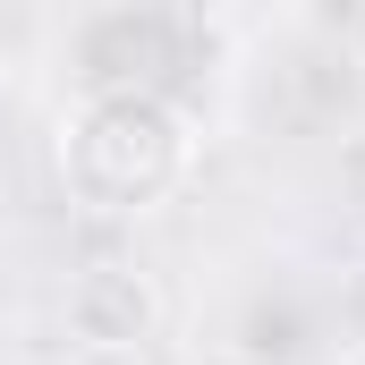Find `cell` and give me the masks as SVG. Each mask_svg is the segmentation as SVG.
I'll list each match as a JSON object with an SVG mask.
<instances>
[{
	"label": "cell",
	"instance_id": "cell-2",
	"mask_svg": "<svg viewBox=\"0 0 365 365\" xmlns=\"http://www.w3.org/2000/svg\"><path fill=\"white\" fill-rule=\"evenodd\" d=\"M68 340L93 349V357H128V349H145V340H162V280L145 272V264H86V272L68 280Z\"/></svg>",
	"mask_w": 365,
	"mask_h": 365
},
{
	"label": "cell",
	"instance_id": "cell-3",
	"mask_svg": "<svg viewBox=\"0 0 365 365\" xmlns=\"http://www.w3.org/2000/svg\"><path fill=\"white\" fill-rule=\"evenodd\" d=\"M187 365H255V357H238V349H204V357H187Z\"/></svg>",
	"mask_w": 365,
	"mask_h": 365
},
{
	"label": "cell",
	"instance_id": "cell-1",
	"mask_svg": "<svg viewBox=\"0 0 365 365\" xmlns=\"http://www.w3.org/2000/svg\"><path fill=\"white\" fill-rule=\"evenodd\" d=\"M195 170V119L145 86H110L60 119V179L86 212H153Z\"/></svg>",
	"mask_w": 365,
	"mask_h": 365
},
{
	"label": "cell",
	"instance_id": "cell-4",
	"mask_svg": "<svg viewBox=\"0 0 365 365\" xmlns=\"http://www.w3.org/2000/svg\"><path fill=\"white\" fill-rule=\"evenodd\" d=\"M9 68H17V60H9V43H0V93H9Z\"/></svg>",
	"mask_w": 365,
	"mask_h": 365
}]
</instances>
